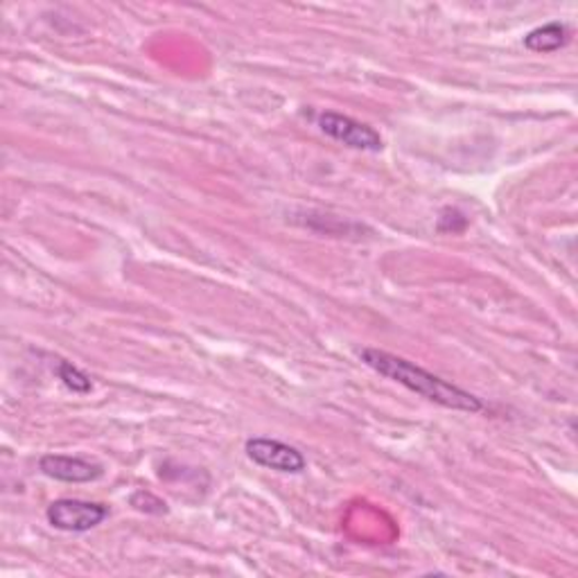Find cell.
<instances>
[{"label": "cell", "instance_id": "cell-1", "mask_svg": "<svg viewBox=\"0 0 578 578\" xmlns=\"http://www.w3.org/2000/svg\"><path fill=\"white\" fill-rule=\"evenodd\" d=\"M362 362L373 369L375 373H379L382 377H387L392 382H398L403 384L405 389L413 392L416 396L426 398L430 403H437L445 409H454V411H468V413H479L484 411V403L464 392L454 387L452 382L416 366L413 362L405 360V358H398V355H392L387 351H379V349H364L360 353Z\"/></svg>", "mask_w": 578, "mask_h": 578}, {"label": "cell", "instance_id": "cell-2", "mask_svg": "<svg viewBox=\"0 0 578 578\" xmlns=\"http://www.w3.org/2000/svg\"><path fill=\"white\" fill-rule=\"evenodd\" d=\"M50 526L68 533H84L95 529L109 518V509L84 499H57L46 511Z\"/></svg>", "mask_w": 578, "mask_h": 578}, {"label": "cell", "instance_id": "cell-3", "mask_svg": "<svg viewBox=\"0 0 578 578\" xmlns=\"http://www.w3.org/2000/svg\"><path fill=\"white\" fill-rule=\"evenodd\" d=\"M245 450H247V454L253 464L269 468V471L285 473V475H301L307 468L305 456L296 447H292L283 441L249 439Z\"/></svg>", "mask_w": 578, "mask_h": 578}, {"label": "cell", "instance_id": "cell-4", "mask_svg": "<svg viewBox=\"0 0 578 578\" xmlns=\"http://www.w3.org/2000/svg\"><path fill=\"white\" fill-rule=\"evenodd\" d=\"M319 127L326 136L343 143L345 147L362 149V151H379L382 149L379 134L373 127L349 118V115L326 111L319 115Z\"/></svg>", "mask_w": 578, "mask_h": 578}, {"label": "cell", "instance_id": "cell-5", "mask_svg": "<svg viewBox=\"0 0 578 578\" xmlns=\"http://www.w3.org/2000/svg\"><path fill=\"white\" fill-rule=\"evenodd\" d=\"M38 468L50 479L66 484H91L104 475V468L93 461L66 454H46L38 461Z\"/></svg>", "mask_w": 578, "mask_h": 578}, {"label": "cell", "instance_id": "cell-6", "mask_svg": "<svg viewBox=\"0 0 578 578\" xmlns=\"http://www.w3.org/2000/svg\"><path fill=\"white\" fill-rule=\"evenodd\" d=\"M569 42V32L563 23H549L543 27H535L524 36V46L531 53H556Z\"/></svg>", "mask_w": 578, "mask_h": 578}, {"label": "cell", "instance_id": "cell-7", "mask_svg": "<svg viewBox=\"0 0 578 578\" xmlns=\"http://www.w3.org/2000/svg\"><path fill=\"white\" fill-rule=\"evenodd\" d=\"M57 375L66 384V387L70 392H75V394H89L91 392V379H89V375L82 373L77 366H72L70 362H59Z\"/></svg>", "mask_w": 578, "mask_h": 578}, {"label": "cell", "instance_id": "cell-8", "mask_svg": "<svg viewBox=\"0 0 578 578\" xmlns=\"http://www.w3.org/2000/svg\"><path fill=\"white\" fill-rule=\"evenodd\" d=\"M132 507L143 511V513H149V515L168 513V507H166L163 499H159L157 495H151V492H145V490H138L132 495Z\"/></svg>", "mask_w": 578, "mask_h": 578}]
</instances>
